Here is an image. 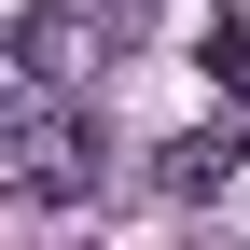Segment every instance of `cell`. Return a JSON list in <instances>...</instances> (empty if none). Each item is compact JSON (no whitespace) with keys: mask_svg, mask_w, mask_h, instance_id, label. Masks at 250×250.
<instances>
[{"mask_svg":"<svg viewBox=\"0 0 250 250\" xmlns=\"http://www.w3.org/2000/svg\"><path fill=\"white\" fill-rule=\"evenodd\" d=\"M0 181H14V208H83V195H98V125H83L70 98H28Z\"/></svg>","mask_w":250,"mask_h":250,"instance_id":"obj_1","label":"cell"},{"mask_svg":"<svg viewBox=\"0 0 250 250\" xmlns=\"http://www.w3.org/2000/svg\"><path fill=\"white\" fill-rule=\"evenodd\" d=\"M83 70H98V14H70V0L14 14V83H28V98H70Z\"/></svg>","mask_w":250,"mask_h":250,"instance_id":"obj_2","label":"cell"},{"mask_svg":"<svg viewBox=\"0 0 250 250\" xmlns=\"http://www.w3.org/2000/svg\"><path fill=\"white\" fill-rule=\"evenodd\" d=\"M236 153H250V125H236V111H208V125H181V139L153 153V195H181V208H208V195L236 181Z\"/></svg>","mask_w":250,"mask_h":250,"instance_id":"obj_3","label":"cell"},{"mask_svg":"<svg viewBox=\"0 0 250 250\" xmlns=\"http://www.w3.org/2000/svg\"><path fill=\"white\" fill-rule=\"evenodd\" d=\"M195 70H208V83H223V111L250 98V14H236V0H223V14H208V28H195Z\"/></svg>","mask_w":250,"mask_h":250,"instance_id":"obj_4","label":"cell"}]
</instances>
